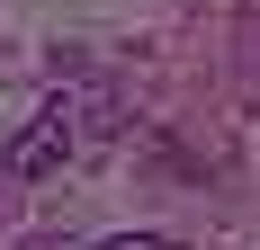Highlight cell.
I'll return each instance as SVG.
<instances>
[{
    "instance_id": "3",
    "label": "cell",
    "mask_w": 260,
    "mask_h": 250,
    "mask_svg": "<svg viewBox=\"0 0 260 250\" xmlns=\"http://www.w3.org/2000/svg\"><path fill=\"white\" fill-rule=\"evenodd\" d=\"M90 250H171L161 232H108V241H90Z\"/></svg>"
},
{
    "instance_id": "4",
    "label": "cell",
    "mask_w": 260,
    "mask_h": 250,
    "mask_svg": "<svg viewBox=\"0 0 260 250\" xmlns=\"http://www.w3.org/2000/svg\"><path fill=\"white\" fill-rule=\"evenodd\" d=\"M18 250H90V241H63V232H36V241H18Z\"/></svg>"
},
{
    "instance_id": "1",
    "label": "cell",
    "mask_w": 260,
    "mask_h": 250,
    "mask_svg": "<svg viewBox=\"0 0 260 250\" xmlns=\"http://www.w3.org/2000/svg\"><path fill=\"white\" fill-rule=\"evenodd\" d=\"M72 152H81V125H72V99L54 90V99L36 107V116H27L18 134H9V152H0V170L36 188V179H63V161H72Z\"/></svg>"
},
{
    "instance_id": "2",
    "label": "cell",
    "mask_w": 260,
    "mask_h": 250,
    "mask_svg": "<svg viewBox=\"0 0 260 250\" xmlns=\"http://www.w3.org/2000/svg\"><path fill=\"white\" fill-rule=\"evenodd\" d=\"M63 99H72L81 143H108V134H126V99H117L108 80H81V90H63Z\"/></svg>"
}]
</instances>
